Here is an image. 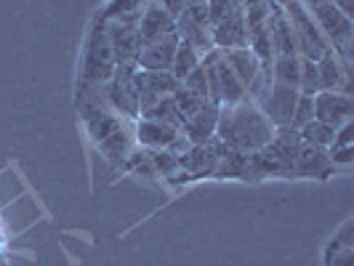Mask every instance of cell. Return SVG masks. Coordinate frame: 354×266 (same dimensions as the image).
<instances>
[{"label": "cell", "mask_w": 354, "mask_h": 266, "mask_svg": "<svg viewBox=\"0 0 354 266\" xmlns=\"http://www.w3.org/2000/svg\"><path fill=\"white\" fill-rule=\"evenodd\" d=\"M317 75H319V91L352 93V61L341 59L333 48H328L317 59Z\"/></svg>", "instance_id": "8fae6325"}, {"label": "cell", "mask_w": 354, "mask_h": 266, "mask_svg": "<svg viewBox=\"0 0 354 266\" xmlns=\"http://www.w3.org/2000/svg\"><path fill=\"white\" fill-rule=\"evenodd\" d=\"M325 266H354V221L349 218L325 248Z\"/></svg>", "instance_id": "ffe728a7"}, {"label": "cell", "mask_w": 354, "mask_h": 266, "mask_svg": "<svg viewBox=\"0 0 354 266\" xmlns=\"http://www.w3.org/2000/svg\"><path fill=\"white\" fill-rule=\"evenodd\" d=\"M299 75H301V56H274L272 59V80L274 83L299 88Z\"/></svg>", "instance_id": "d4e9b609"}, {"label": "cell", "mask_w": 354, "mask_h": 266, "mask_svg": "<svg viewBox=\"0 0 354 266\" xmlns=\"http://www.w3.org/2000/svg\"><path fill=\"white\" fill-rule=\"evenodd\" d=\"M296 102H299V88L274 83L272 91L266 93V99L259 106H261L266 120L274 125V128H290V117H293Z\"/></svg>", "instance_id": "7c38bea8"}, {"label": "cell", "mask_w": 354, "mask_h": 266, "mask_svg": "<svg viewBox=\"0 0 354 266\" xmlns=\"http://www.w3.org/2000/svg\"><path fill=\"white\" fill-rule=\"evenodd\" d=\"M155 3H158V6H162V8H165V11H168L174 19H176L178 14L184 11V6H187V0H155Z\"/></svg>", "instance_id": "8d00e7d4"}, {"label": "cell", "mask_w": 354, "mask_h": 266, "mask_svg": "<svg viewBox=\"0 0 354 266\" xmlns=\"http://www.w3.org/2000/svg\"><path fill=\"white\" fill-rule=\"evenodd\" d=\"M352 93H341V91H319V93H315V120L330 125V128H341L344 123H352Z\"/></svg>", "instance_id": "9c48e42d"}, {"label": "cell", "mask_w": 354, "mask_h": 266, "mask_svg": "<svg viewBox=\"0 0 354 266\" xmlns=\"http://www.w3.org/2000/svg\"><path fill=\"white\" fill-rule=\"evenodd\" d=\"M133 133H136V136H133L136 144H142L144 149H171V144L181 136V131L174 128V125L158 123V120H147V117L139 120Z\"/></svg>", "instance_id": "d6986e66"}, {"label": "cell", "mask_w": 354, "mask_h": 266, "mask_svg": "<svg viewBox=\"0 0 354 266\" xmlns=\"http://www.w3.org/2000/svg\"><path fill=\"white\" fill-rule=\"evenodd\" d=\"M200 61H203V53L197 51V48H192L189 43L178 40L176 53H174V64H171V75H174L178 83H181V80H184L189 72L195 70Z\"/></svg>", "instance_id": "4316f807"}, {"label": "cell", "mask_w": 354, "mask_h": 266, "mask_svg": "<svg viewBox=\"0 0 354 266\" xmlns=\"http://www.w3.org/2000/svg\"><path fill=\"white\" fill-rule=\"evenodd\" d=\"M336 3V8L341 14H346L349 19H354V0H333Z\"/></svg>", "instance_id": "74e56055"}, {"label": "cell", "mask_w": 354, "mask_h": 266, "mask_svg": "<svg viewBox=\"0 0 354 266\" xmlns=\"http://www.w3.org/2000/svg\"><path fill=\"white\" fill-rule=\"evenodd\" d=\"M274 131L277 128L266 120L261 106L245 96L237 104L221 106L216 139L240 155H256L259 149H264L266 144L272 142Z\"/></svg>", "instance_id": "6da1fadb"}, {"label": "cell", "mask_w": 354, "mask_h": 266, "mask_svg": "<svg viewBox=\"0 0 354 266\" xmlns=\"http://www.w3.org/2000/svg\"><path fill=\"white\" fill-rule=\"evenodd\" d=\"M203 67H205V77H208V99L213 104L227 106L245 99V86L237 80V75L224 61V53L218 48L203 53Z\"/></svg>", "instance_id": "5b68a950"}, {"label": "cell", "mask_w": 354, "mask_h": 266, "mask_svg": "<svg viewBox=\"0 0 354 266\" xmlns=\"http://www.w3.org/2000/svg\"><path fill=\"white\" fill-rule=\"evenodd\" d=\"M280 8L288 17L290 27H293V37H296V51L301 59H312L317 61L322 53L328 51V40L319 32L317 21L312 19V14L304 8L299 0H280Z\"/></svg>", "instance_id": "8992f818"}, {"label": "cell", "mask_w": 354, "mask_h": 266, "mask_svg": "<svg viewBox=\"0 0 354 266\" xmlns=\"http://www.w3.org/2000/svg\"><path fill=\"white\" fill-rule=\"evenodd\" d=\"M118 70L115 53L109 48V37H106V24L99 19L93 24L86 43V61H83V83L86 86H104L112 80V75Z\"/></svg>", "instance_id": "52a82bcc"}, {"label": "cell", "mask_w": 354, "mask_h": 266, "mask_svg": "<svg viewBox=\"0 0 354 266\" xmlns=\"http://www.w3.org/2000/svg\"><path fill=\"white\" fill-rule=\"evenodd\" d=\"M136 61L118 64V70L112 75V80L106 86V106L115 115L123 117H139V91H136Z\"/></svg>", "instance_id": "ba28073f"}, {"label": "cell", "mask_w": 354, "mask_h": 266, "mask_svg": "<svg viewBox=\"0 0 354 266\" xmlns=\"http://www.w3.org/2000/svg\"><path fill=\"white\" fill-rule=\"evenodd\" d=\"M149 0H109L102 11V21H139Z\"/></svg>", "instance_id": "cb8c5ba5"}, {"label": "cell", "mask_w": 354, "mask_h": 266, "mask_svg": "<svg viewBox=\"0 0 354 266\" xmlns=\"http://www.w3.org/2000/svg\"><path fill=\"white\" fill-rule=\"evenodd\" d=\"M142 117H147V120H158V123H165V125H174V128H178V131H181V125H184L176 104H174V96H162V99H158L155 104H149L147 109H142Z\"/></svg>", "instance_id": "484cf974"}, {"label": "cell", "mask_w": 354, "mask_h": 266, "mask_svg": "<svg viewBox=\"0 0 354 266\" xmlns=\"http://www.w3.org/2000/svg\"><path fill=\"white\" fill-rule=\"evenodd\" d=\"M299 136H301V142L309 144V146H317V149H328V146L333 144L336 128H330V125L319 123V120H312V123H306L304 128H299Z\"/></svg>", "instance_id": "83f0119b"}, {"label": "cell", "mask_w": 354, "mask_h": 266, "mask_svg": "<svg viewBox=\"0 0 354 266\" xmlns=\"http://www.w3.org/2000/svg\"><path fill=\"white\" fill-rule=\"evenodd\" d=\"M136 30H139L142 43H155V40H162L168 35H176V19L171 17L162 6H158L155 0H149L144 6Z\"/></svg>", "instance_id": "9a60e30c"}, {"label": "cell", "mask_w": 354, "mask_h": 266, "mask_svg": "<svg viewBox=\"0 0 354 266\" xmlns=\"http://www.w3.org/2000/svg\"><path fill=\"white\" fill-rule=\"evenodd\" d=\"M269 35H272V48L274 56H299L296 51V37H293V27L288 17L283 14L280 3L272 0V8H269Z\"/></svg>", "instance_id": "ac0fdd59"}, {"label": "cell", "mask_w": 354, "mask_h": 266, "mask_svg": "<svg viewBox=\"0 0 354 266\" xmlns=\"http://www.w3.org/2000/svg\"><path fill=\"white\" fill-rule=\"evenodd\" d=\"M299 93H304V96H315V93H319L317 61H312V59H301V75H299Z\"/></svg>", "instance_id": "4dcf8cb0"}, {"label": "cell", "mask_w": 354, "mask_h": 266, "mask_svg": "<svg viewBox=\"0 0 354 266\" xmlns=\"http://www.w3.org/2000/svg\"><path fill=\"white\" fill-rule=\"evenodd\" d=\"M213 48L218 51H230V48H245L248 46V30H245V11L237 8L230 17L216 21L211 27Z\"/></svg>", "instance_id": "4fadbf2b"}, {"label": "cell", "mask_w": 354, "mask_h": 266, "mask_svg": "<svg viewBox=\"0 0 354 266\" xmlns=\"http://www.w3.org/2000/svg\"><path fill=\"white\" fill-rule=\"evenodd\" d=\"M304 146L299 131L293 128H277L272 142L264 149H259L256 155L248 158L250 176H296V158L299 149Z\"/></svg>", "instance_id": "3957f363"}, {"label": "cell", "mask_w": 354, "mask_h": 266, "mask_svg": "<svg viewBox=\"0 0 354 266\" xmlns=\"http://www.w3.org/2000/svg\"><path fill=\"white\" fill-rule=\"evenodd\" d=\"M330 160H328V149H317L304 144L296 158V178H325L330 173Z\"/></svg>", "instance_id": "44dd1931"}, {"label": "cell", "mask_w": 354, "mask_h": 266, "mask_svg": "<svg viewBox=\"0 0 354 266\" xmlns=\"http://www.w3.org/2000/svg\"><path fill=\"white\" fill-rule=\"evenodd\" d=\"M174 96V104H176L178 115H181V120H189L192 115H195L200 106L205 104V99H200V96H195L192 91H187L181 83H178V88L171 93Z\"/></svg>", "instance_id": "f546056e"}, {"label": "cell", "mask_w": 354, "mask_h": 266, "mask_svg": "<svg viewBox=\"0 0 354 266\" xmlns=\"http://www.w3.org/2000/svg\"><path fill=\"white\" fill-rule=\"evenodd\" d=\"M315 120V96H304L299 93V102H296V109H293V117H290V128L299 131L306 123Z\"/></svg>", "instance_id": "1f68e13d"}, {"label": "cell", "mask_w": 354, "mask_h": 266, "mask_svg": "<svg viewBox=\"0 0 354 266\" xmlns=\"http://www.w3.org/2000/svg\"><path fill=\"white\" fill-rule=\"evenodd\" d=\"M181 86L187 91H192L195 96H200V99H205V102H211L208 99V77H205V67H203V61L197 64L195 70L189 72L184 80H181Z\"/></svg>", "instance_id": "d6a6232c"}, {"label": "cell", "mask_w": 354, "mask_h": 266, "mask_svg": "<svg viewBox=\"0 0 354 266\" xmlns=\"http://www.w3.org/2000/svg\"><path fill=\"white\" fill-rule=\"evenodd\" d=\"M240 3L237 0H208V19H211V27L216 21H221L224 17H230L232 11H237Z\"/></svg>", "instance_id": "836d02e7"}, {"label": "cell", "mask_w": 354, "mask_h": 266, "mask_svg": "<svg viewBox=\"0 0 354 266\" xmlns=\"http://www.w3.org/2000/svg\"><path fill=\"white\" fill-rule=\"evenodd\" d=\"M176 46H178V35H168L162 37V40H155V43H144L139 56H136V67L152 72H171Z\"/></svg>", "instance_id": "e0dca14e"}, {"label": "cell", "mask_w": 354, "mask_h": 266, "mask_svg": "<svg viewBox=\"0 0 354 266\" xmlns=\"http://www.w3.org/2000/svg\"><path fill=\"white\" fill-rule=\"evenodd\" d=\"M328 160H330V165L336 168V165H352L354 162V146H336V144H330L328 146Z\"/></svg>", "instance_id": "e575fe53"}, {"label": "cell", "mask_w": 354, "mask_h": 266, "mask_svg": "<svg viewBox=\"0 0 354 266\" xmlns=\"http://www.w3.org/2000/svg\"><path fill=\"white\" fill-rule=\"evenodd\" d=\"M218 112L221 106L213 104V102H205V104L197 109L189 120H184L181 125V133L187 136V142L192 146H200V144H208L216 136V125H218Z\"/></svg>", "instance_id": "2e32d148"}, {"label": "cell", "mask_w": 354, "mask_h": 266, "mask_svg": "<svg viewBox=\"0 0 354 266\" xmlns=\"http://www.w3.org/2000/svg\"><path fill=\"white\" fill-rule=\"evenodd\" d=\"M224 53V61L232 67V72L237 75V80L248 88V83L256 77V72L261 67V61L256 59V53L250 51L248 46L245 48H230V51H221Z\"/></svg>", "instance_id": "603a6c76"}, {"label": "cell", "mask_w": 354, "mask_h": 266, "mask_svg": "<svg viewBox=\"0 0 354 266\" xmlns=\"http://www.w3.org/2000/svg\"><path fill=\"white\" fill-rule=\"evenodd\" d=\"M176 35L178 40L189 43L192 48H197L200 53L213 51V40H211V27L208 24H200V21H192L189 17H176Z\"/></svg>", "instance_id": "7402d4cb"}, {"label": "cell", "mask_w": 354, "mask_h": 266, "mask_svg": "<svg viewBox=\"0 0 354 266\" xmlns=\"http://www.w3.org/2000/svg\"><path fill=\"white\" fill-rule=\"evenodd\" d=\"M304 8L317 21L319 32L328 40V46L346 61H352L354 46V19L341 14L333 0H299Z\"/></svg>", "instance_id": "277c9868"}, {"label": "cell", "mask_w": 354, "mask_h": 266, "mask_svg": "<svg viewBox=\"0 0 354 266\" xmlns=\"http://www.w3.org/2000/svg\"><path fill=\"white\" fill-rule=\"evenodd\" d=\"M240 8H250V6H259V3H266V0H237Z\"/></svg>", "instance_id": "f35d334b"}, {"label": "cell", "mask_w": 354, "mask_h": 266, "mask_svg": "<svg viewBox=\"0 0 354 266\" xmlns=\"http://www.w3.org/2000/svg\"><path fill=\"white\" fill-rule=\"evenodd\" d=\"M178 88V80L171 72H152L139 70L136 72V91H139V115L142 109L155 104L162 96H171Z\"/></svg>", "instance_id": "5bb4252c"}, {"label": "cell", "mask_w": 354, "mask_h": 266, "mask_svg": "<svg viewBox=\"0 0 354 266\" xmlns=\"http://www.w3.org/2000/svg\"><path fill=\"white\" fill-rule=\"evenodd\" d=\"M80 109H83V120H86L91 139L102 149V155L106 160H112V162H125L128 155L133 152V139H131V133L123 128L120 115H115L99 99L80 102Z\"/></svg>", "instance_id": "7a4b0ae2"}, {"label": "cell", "mask_w": 354, "mask_h": 266, "mask_svg": "<svg viewBox=\"0 0 354 266\" xmlns=\"http://www.w3.org/2000/svg\"><path fill=\"white\" fill-rule=\"evenodd\" d=\"M106 24V37H109V48L115 53L118 64H128L136 61V56L142 51V37L136 24L139 21H104Z\"/></svg>", "instance_id": "30bf717a"}, {"label": "cell", "mask_w": 354, "mask_h": 266, "mask_svg": "<svg viewBox=\"0 0 354 266\" xmlns=\"http://www.w3.org/2000/svg\"><path fill=\"white\" fill-rule=\"evenodd\" d=\"M149 152V160H152V168L158 176L174 178L181 173V162H178V155H174L171 149H147Z\"/></svg>", "instance_id": "f1b7e54d"}, {"label": "cell", "mask_w": 354, "mask_h": 266, "mask_svg": "<svg viewBox=\"0 0 354 266\" xmlns=\"http://www.w3.org/2000/svg\"><path fill=\"white\" fill-rule=\"evenodd\" d=\"M333 144H336V146H354V120L352 123H344L341 128H336Z\"/></svg>", "instance_id": "d590c367"}]
</instances>
